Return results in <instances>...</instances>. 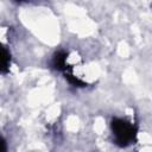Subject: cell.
Here are the masks:
<instances>
[{
  "mask_svg": "<svg viewBox=\"0 0 152 152\" xmlns=\"http://www.w3.org/2000/svg\"><path fill=\"white\" fill-rule=\"evenodd\" d=\"M112 129L115 137V141L120 146H126L131 144L135 138V128L126 120L114 119L112 121Z\"/></svg>",
  "mask_w": 152,
  "mask_h": 152,
  "instance_id": "6da1fadb",
  "label": "cell"
},
{
  "mask_svg": "<svg viewBox=\"0 0 152 152\" xmlns=\"http://www.w3.org/2000/svg\"><path fill=\"white\" fill-rule=\"evenodd\" d=\"M11 63V56L7 49L0 44V72H7Z\"/></svg>",
  "mask_w": 152,
  "mask_h": 152,
  "instance_id": "7a4b0ae2",
  "label": "cell"
},
{
  "mask_svg": "<svg viewBox=\"0 0 152 152\" xmlns=\"http://www.w3.org/2000/svg\"><path fill=\"white\" fill-rule=\"evenodd\" d=\"M66 53L64 51H59L57 53H55L53 59H52V64L56 69L58 70H65L66 69Z\"/></svg>",
  "mask_w": 152,
  "mask_h": 152,
  "instance_id": "3957f363",
  "label": "cell"
},
{
  "mask_svg": "<svg viewBox=\"0 0 152 152\" xmlns=\"http://www.w3.org/2000/svg\"><path fill=\"white\" fill-rule=\"evenodd\" d=\"M6 150V144H5V140L2 138H0V151H5Z\"/></svg>",
  "mask_w": 152,
  "mask_h": 152,
  "instance_id": "5b68a950",
  "label": "cell"
},
{
  "mask_svg": "<svg viewBox=\"0 0 152 152\" xmlns=\"http://www.w3.org/2000/svg\"><path fill=\"white\" fill-rule=\"evenodd\" d=\"M18 1H23V0H18Z\"/></svg>",
  "mask_w": 152,
  "mask_h": 152,
  "instance_id": "8992f818",
  "label": "cell"
},
{
  "mask_svg": "<svg viewBox=\"0 0 152 152\" xmlns=\"http://www.w3.org/2000/svg\"><path fill=\"white\" fill-rule=\"evenodd\" d=\"M65 77L69 80V82L71 83V84H74V86H78V87H83L84 86V83L82 82V81H80L78 78H76L71 72H66L65 71Z\"/></svg>",
  "mask_w": 152,
  "mask_h": 152,
  "instance_id": "277c9868",
  "label": "cell"
}]
</instances>
